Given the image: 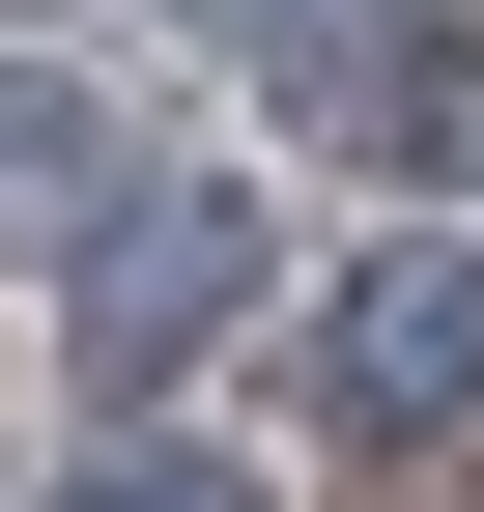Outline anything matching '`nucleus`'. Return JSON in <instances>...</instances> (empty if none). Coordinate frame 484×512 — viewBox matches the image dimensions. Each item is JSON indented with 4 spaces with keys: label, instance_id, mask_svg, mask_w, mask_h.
Segmentation results:
<instances>
[{
    "label": "nucleus",
    "instance_id": "nucleus-1",
    "mask_svg": "<svg viewBox=\"0 0 484 512\" xmlns=\"http://www.w3.org/2000/svg\"><path fill=\"white\" fill-rule=\"evenodd\" d=\"M257 256H285V200H171V171H143V200L57 256V370H86V399H171V370L257 313Z\"/></svg>",
    "mask_w": 484,
    "mask_h": 512
},
{
    "label": "nucleus",
    "instance_id": "nucleus-3",
    "mask_svg": "<svg viewBox=\"0 0 484 512\" xmlns=\"http://www.w3.org/2000/svg\"><path fill=\"white\" fill-rule=\"evenodd\" d=\"M114 200H143V171H114V114L57 86V57H0V256H86Z\"/></svg>",
    "mask_w": 484,
    "mask_h": 512
},
{
    "label": "nucleus",
    "instance_id": "nucleus-5",
    "mask_svg": "<svg viewBox=\"0 0 484 512\" xmlns=\"http://www.w3.org/2000/svg\"><path fill=\"white\" fill-rule=\"evenodd\" d=\"M57 512H257L228 456H57Z\"/></svg>",
    "mask_w": 484,
    "mask_h": 512
},
{
    "label": "nucleus",
    "instance_id": "nucleus-2",
    "mask_svg": "<svg viewBox=\"0 0 484 512\" xmlns=\"http://www.w3.org/2000/svg\"><path fill=\"white\" fill-rule=\"evenodd\" d=\"M314 427H371V456H456V427H484V256H456V228L342 256V313H314Z\"/></svg>",
    "mask_w": 484,
    "mask_h": 512
},
{
    "label": "nucleus",
    "instance_id": "nucleus-4",
    "mask_svg": "<svg viewBox=\"0 0 484 512\" xmlns=\"http://www.w3.org/2000/svg\"><path fill=\"white\" fill-rule=\"evenodd\" d=\"M200 57H257V86H342V57H371V0H200Z\"/></svg>",
    "mask_w": 484,
    "mask_h": 512
}]
</instances>
